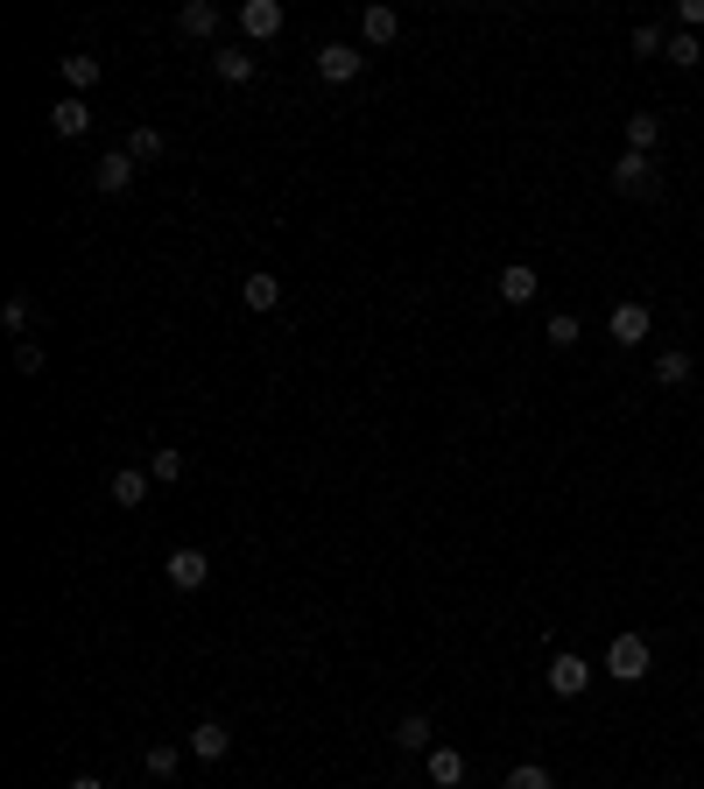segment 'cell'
Here are the masks:
<instances>
[{
    "label": "cell",
    "mask_w": 704,
    "mask_h": 789,
    "mask_svg": "<svg viewBox=\"0 0 704 789\" xmlns=\"http://www.w3.org/2000/svg\"><path fill=\"white\" fill-rule=\"evenodd\" d=\"M649 656H655L649 634H613V642H606V677L613 683H641V677H649Z\"/></svg>",
    "instance_id": "obj_1"
},
{
    "label": "cell",
    "mask_w": 704,
    "mask_h": 789,
    "mask_svg": "<svg viewBox=\"0 0 704 789\" xmlns=\"http://www.w3.org/2000/svg\"><path fill=\"white\" fill-rule=\"evenodd\" d=\"M613 190H620V198H655V190H663V176H655V156H634V148H627L620 162H613Z\"/></svg>",
    "instance_id": "obj_2"
},
{
    "label": "cell",
    "mask_w": 704,
    "mask_h": 789,
    "mask_svg": "<svg viewBox=\"0 0 704 789\" xmlns=\"http://www.w3.org/2000/svg\"><path fill=\"white\" fill-rule=\"evenodd\" d=\"M359 71H367V50H359V42H324L318 50V78L324 85H353Z\"/></svg>",
    "instance_id": "obj_3"
},
{
    "label": "cell",
    "mask_w": 704,
    "mask_h": 789,
    "mask_svg": "<svg viewBox=\"0 0 704 789\" xmlns=\"http://www.w3.org/2000/svg\"><path fill=\"white\" fill-rule=\"evenodd\" d=\"M162 571H170V585H176V592H198L205 578H212V557H205L198 543H184V550H170V564H162Z\"/></svg>",
    "instance_id": "obj_4"
},
{
    "label": "cell",
    "mask_w": 704,
    "mask_h": 789,
    "mask_svg": "<svg viewBox=\"0 0 704 789\" xmlns=\"http://www.w3.org/2000/svg\"><path fill=\"white\" fill-rule=\"evenodd\" d=\"M585 683H592V663L585 656H549V691H557V698H585Z\"/></svg>",
    "instance_id": "obj_5"
},
{
    "label": "cell",
    "mask_w": 704,
    "mask_h": 789,
    "mask_svg": "<svg viewBox=\"0 0 704 789\" xmlns=\"http://www.w3.org/2000/svg\"><path fill=\"white\" fill-rule=\"evenodd\" d=\"M239 28H247L254 42H275L282 36V0H247V8H239Z\"/></svg>",
    "instance_id": "obj_6"
},
{
    "label": "cell",
    "mask_w": 704,
    "mask_h": 789,
    "mask_svg": "<svg viewBox=\"0 0 704 789\" xmlns=\"http://www.w3.org/2000/svg\"><path fill=\"white\" fill-rule=\"evenodd\" d=\"M134 170H141V162L127 156V148H113V156H99V170H92V184L107 190V198H120V190L134 184Z\"/></svg>",
    "instance_id": "obj_7"
},
{
    "label": "cell",
    "mask_w": 704,
    "mask_h": 789,
    "mask_svg": "<svg viewBox=\"0 0 704 789\" xmlns=\"http://www.w3.org/2000/svg\"><path fill=\"white\" fill-rule=\"evenodd\" d=\"M649 332H655L649 304H620V310H613V346H641Z\"/></svg>",
    "instance_id": "obj_8"
},
{
    "label": "cell",
    "mask_w": 704,
    "mask_h": 789,
    "mask_svg": "<svg viewBox=\"0 0 704 789\" xmlns=\"http://www.w3.org/2000/svg\"><path fill=\"white\" fill-rule=\"evenodd\" d=\"M226 748H233V733H226L219 719L190 726V754H198V762H226Z\"/></svg>",
    "instance_id": "obj_9"
},
{
    "label": "cell",
    "mask_w": 704,
    "mask_h": 789,
    "mask_svg": "<svg viewBox=\"0 0 704 789\" xmlns=\"http://www.w3.org/2000/svg\"><path fill=\"white\" fill-rule=\"evenodd\" d=\"M359 36H367L373 50H387V42L402 36V14L395 8H367V14H359Z\"/></svg>",
    "instance_id": "obj_10"
},
{
    "label": "cell",
    "mask_w": 704,
    "mask_h": 789,
    "mask_svg": "<svg viewBox=\"0 0 704 789\" xmlns=\"http://www.w3.org/2000/svg\"><path fill=\"white\" fill-rule=\"evenodd\" d=\"M535 289H543V275H535L529 261L501 268V296H507V304H535Z\"/></svg>",
    "instance_id": "obj_11"
},
{
    "label": "cell",
    "mask_w": 704,
    "mask_h": 789,
    "mask_svg": "<svg viewBox=\"0 0 704 789\" xmlns=\"http://www.w3.org/2000/svg\"><path fill=\"white\" fill-rule=\"evenodd\" d=\"M395 748H409V754H430V748H437V726H430V712H409V719L395 726Z\"/></svg>",
    "instance_id": "obj_12"
},
{
    "label": "cell",
    "mask_w": 704,
    "mask_h": 789,
    "mask_svg": "<svg viewBox=\"0 0 704 789\" xmlns=\"http://www.w3.org/2000/svg\"><path fill=\"white\" fill-rule=\"evenodd\" d=\"M50 127L64 134V141H78V134L92 127V107H85V99H57V107H50Z\"/></svg>",
    "instance_id": "obj_13"
},
{
    "label": "cell",
    "mask_w": 704,
    "mask_h": 789,
    "mask_svg": "<svg viewBox=\"0 0 704 789\" xmlns=\"http://www.w3.org/2000/svg\"><path fill=\"white\" fill-rule=\"evenodd\" d=\"M219 22H226V14H219L212 0H184V14H176V28H184V36H219Z\"/></svg>",
    "instance_id": "obj_14"
},
{
    "label": "cell",
    "mask_w": 704,
    "mask_h": 789,
    "mask_svg": "<svg viewBox=\"0 0 704 789\" xmlns=\"http://www.w3.org/2000/svg\"><path fill=\"white\" fill-rule=\"evenodd\" d=\"M683 381H691V353L663 346V353H655V389H683Z\"/></svg>",
    "instance_id": "obj_15"
},
{
    "label": "cell",
    "mask_w": 704,
    "mask_h": 789,
    "mask_svg": "<svg viewBox=\"0 0 704 789\" xmlns=\"http://www.w3.org/2000/svg\"><path fill=\"white\" fill-rule=\"evenodd\" d=\"M627 148H634V156H655V148H663V113H634V121H627Z\"/></svg>",
    "instance_id": "obj_16"
},
{
    "label": "cell",
    "mask_w": 704,
    "mask_h": 789,
    "mask_svg": "<svg viewBox=\"0 0 704 789\" xmlns=\"http://www.w3.org/2000/svg\"><path fill=\"white\" fill-rule=\"evenodd\" d=\"M239 296H247V310H275L282 304V282L268 275V268H254V275L239 282Z\"/></svg>",
    "instance_id": "obj_17"
},
{
    "label": "cell",
    "mask_w": 704,
    "mask_h": 789,
    "mask_svg": "<svg viewBox=\"0 0 704 789\" xmlns=\"http://www.w3.org/2000/svg\"><path fill=\"white\" fill-rule=\"evenodd\" d=\"M430 782L458 789V782H466V754H458V748H430Z\"/></svg>",
    "instance_id": "obj_18"
},
{
    "label": "cell",
    "mask_w": 704,
    "mask_h": 789,
    "mask_svg": "<svg viewBox=\"0 0 704 789\" xmlns=\"http://www.w3.org/2000/svg\"><path fill=\"white\" fill-rule=\"evenodd\" d=\"M64 85H71V99H85V93H92V85H99V57H64Z\"/></svg>",
    "instance_id": "obj_19"
},
{
    "label": "cell",
    "mask_w": 704,
    "mask_h": 789,
    "mask_svg": "<svg viewBox=\"0 0 704 789\" xmlns=\"http://www.w3.org/2000/svg\"><path fill=\"white\" fill-rule=\"evenodd\" d=\"M212 71H219L226 85H247V78H254V50H212Z\"/></svg>",
    "instance_id": "obj_20"
},
{
    "label": "cell",
    "mask_w": 704,
    "mask_h": 789,
    "mask_svg": "<svg viewBox=\"0 0 704 789\" xmlns=\"http://www.w3.org/2000/svg\"><path fill=\"white\" fill-rule=\"evenodd\" d=\"M141 501H148V472H113V508H141Z\"/></svg>",
    "instance_id": "obj_21"
},
{
    "label": "cell",
    "mask_w": 704,
    "mask_h": 789,
    "mask_svg": "<svg viewBox=\"0 0 704 789\" xmlns=\"http://www.w3.org/2000/svg\"><path fill=\"white\" fill-rule=\"evenodd\" d=\"M663 57H669V64H677V71H691V64H704V42L691 36V28H677V36H669V50H663Z\"/></svg>",
    "instance_id": "obj_22"
},
{
    "label": "cell",
    "mask_w": 704,
    "mask_h": 789,
    "mask_svg": "<svg viewBox=\"0 0 704 789\" xmlns=\"http://www.w3.org/2000/svg\"><path fill=\"white\" fill-rule=\"evenodd\" d=\"M501 789H557V776H549L543 762H521V768H507V782Z\"/></svg>",
    "instance_id": "obj_23"
},
{
    "label": "cell",
    "mask_w": 704,
    "mask_h": 789,
    "mask_svg": "<svg viewBox=\"0 0 704 789\" xmlns=\"http://www.w3.org/2000/svg\"><path fill=\"white\" fill-rule=\"evenodd\" d=\"M162 148H170V141H162V127H134V134H127V156H134V162H156Z\"/></svg>",
    "instance_id": "obj_24"
},
{
    "label": "cell",
    "mask_w": 704,
    "mask_h": 789,
    "mask_svg": "<svg viewBox=\"0 0 704 789\" xmlns=\"http://www.w3.org/2000/svg\"><path fill=\"white\" fill-rule=\"evenodd\" d=\"M578 338H585V324H578L571 310H557V318H549V346H557V353H571Z\"/></svg>",
    "instance_id": "obj_25"
},
{
    "label": "cell",
    "mask_w": 704,
    "mask_h": 789,
    "mask_svg": "<svg viewBox=\"0 0 704 789\" xmlns=\"http://www.w3.org/2000/svg\"><path fill=\"white\" fill-rule=\"evenodd\" d=\"M148 480H156V486H176V480H184V452H156V458H148Z\"/></svg>",
    "instance_id": "obj_26"
},
{
    "label": "cell",
    "mask_w": 704,
    "mask_h": 789,
    "mask_svg": "<svg viewBox=\"0 0 704 789\" xmlns=\"http://www.w3.org/2000/svg\"><path fill=\"white\" fill-rule=\"evenodd\" d=\"M176 768H184V748H162V740H156V748H148V776H156V782H170Z\"/></svg>",
    "instance_id": "obj_27"
},
{
    "label": "cell",
    "mask_w": 704,
    "mask_h": 789,
    "mask_svg": "<svg viewBox=\"0 0 704 789\" xmlns=\"http://www.w3.org/2000/svg\"><path fill=\"white\" fill-rule=\"evenodd\" d=\"M28 318H36V310H28V296H8V310H0V324H8V332H28Z\"/></svg>",
    "instance_id": "obj_28"
},
{
    "label": "cell",
    "mask_w": 704,
    "mask_h": 789,
    "mask_svg": "<svg viewBox=\"0 0 704 789\" xmlns=\"http://www.w3.org/2000/svg\"><path fill=\"white\" fill-rule=\"evenodd\" d=\"M634 50H641V57H655V50H669V42H663V28H655V22H641V28H634Z\"/></svg>",
    "instance_id": "obj_29"
},
{
    "label": "cell",
    "mask_w": 704,
    "mask_h": 789,
    "mask_svg": "<svg viewBox=\"0 0 704 789\" xmlns=\"http://www.w3.org/2000/svg\"><path fill=\"white\" fill-rule=\"evenodd\" d=\"M14 367H22V374H42V346H36V338H22V346H14Z\"/></svg>",
    "instance_id": "obj_30"
},
{
    "label": "cell",
    "mask_w": 704,
    "mask_h": 789,
    "mask_svg": "<svg viewBox=\"0 0 704 789\" xmlns=\"http://www.w3.org/2000/svg\"><path fill=\"white\" fill-rule=\"evenodd\" d=\"M677 14H683V28H704V0H683Z\"/></svg>",
    "instance_id": "obj_31"
},
{
    "label": "cell",
    "mask_w": 704,
    "mask_h": 789,
    "mask_svg": "<svg viewBox=\"0 0 704 789\" xmlns=\"http://www.w3.org/2000/svg\"><path fill=\"white\" fill-rule=\"evenodd\" d=\"M64 789H107V782H99V776H71Z\"/></svg>",
    "instance_id": "obj_32"
}]
</instances>
